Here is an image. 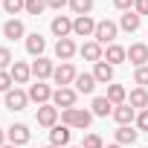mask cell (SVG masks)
I'll return each mask as SVG.
<instances>
[{"label":"cell","mask_w":148,"mask_h":148,"mask_svg":"<svg viewBox=\"0 0 148 148\" xmlns=\"http://www.w3.org/2000/svg\"><path fill=\"white\" fill-rule=\"evenodd\" d=\"M90 122H93V113L90 110H84V108H70V110H61V125H67V128H90Z\"/></svg>","instance_id":"obj_1"},{"label":"cell","mask_w":148,"mask_h":148,"mask_svg":"<svg viewBox=\"0 0 148 148\" xmlns=\"http://www.w3.org/2000/svg\"><path fill=\"white\" fill-rule=\"evenodd\" d=\"M113 38H116V23H113V21H99V23H96V35H93V41L110 47Z\"/></svg>","instance_id":"obj_2"},{"label":"cell","mask_w":148,"mask_h":148,"mask_svg":"<svg viewBox=\"0 0 148 148\" xmlns=\"http://www.w3.org/2000/svg\"><path fill=\"white\" fill-rule=\"evenodd\" d=\"M52 105L61 108V110L76 108V90H73V87H58V90L52 93Z\"/></svg>","instance_id":"obj_3"},{"label":"cell","mask_w":148,"mask_h":148,"mask_svg":"<svg viewBox=\"0 0 148 148\" xmlns=\"http://www.w3.org/2000/svg\"><path fill=\"white\" fill-rule=\"evenodd\" d=\"M76 67H73L70 61H61V67H55V73H52V79H55V84H61V87H67V84H73L76 82Z\"/></svg>","instance_id":"obj_4"},{"label":"cell","mask_w":148,"mask_h":148,"mask_svg":"<svg viewBox=\"0 0 148 148\" xmlns=\"http://www.w3.org/2000/svg\"><path fill=\"white\" fill-rule=\"evenodd\" d=\"M73 32H76L79 38H93L96 35V21L90 15H82V18L73 21Z\"/></svg>","instance_id":"obj_5"},{"label":"cell","mask_w":148,"mask_h":148,"mask_svg":"<svg viewBox=\"0 0 148 148\" xmlns=\"http://www.w3.org/2000/svg\"><path fill=\"white\" fill-rule=\"evenodd\" d=\"M49 99H52V90H49V84H44V82H35V84L29 87V102H35L38 108H41V105H49Z\"/></svg>","instance_id":"obj_6"},{"label":"cell","mask_w":148,"mask_h":148,"mask_svg":"<svg viewBox=\"0 0 148 148\" xmlns=\"http://www.w3.org/2000/svg\"><path fill=\"white\" fill-rule=\"evenodd\" d=\"M38 125L55 128V125H58V108H55V105H41V108H38Z\"/></svg>","instance_id":"obj_7"},{"label":"cell","mask_w":148,"mask_h":148,"mask_svg":"<svg viewBox=\"0 0 148 148\" xmlns=\"http://www.w3.org/2000/svg\"><path fill=\"white\" fill-rule=\"evenodd\" d=\"M26 105H29V93H23V90H18V87L6 93V108H9V110H23Z\"/></svg>","instance_id":"obj_8"},{"label":"cell","mask_w":148,"mask_h":148,"mask_svg":"<svg viewBox=\"0 0 148 148\" xmlns=\"http://www.w3.org/2000/svg\"><path fill=\"white\" fill-rule=\"evenodd\" d=\"M6 136H9V142H12V145H26L32 134H29V128H26L23 122H18V125H12V128L6 131Z\"/></svg>","instance_id":"obj_9"},{"label":"cell","mask_w":148,"mask_h":148,"mask_svg":"<svg viewBox=\"0 0 148 148\" xmlns=\"http://www.w3.org/2000/svg\"><path fill=\"white\" fill-rule=\"evenodd\" d=\"M52 73H55V67H52V61L49 58H38V61H32V76L38 79V82H44V79H49L52 76Z\"/></svg>","instance_id":"obj_10"},{"label":"cell","mask_w":148,"mask_h":148,"mask_svg":"<svg viewBox=\"0 0 148 148\" xmlns=\"http://www.w3.org/2000/svg\"><path fill=\"white\" fill-rule=\"evenodd\" d=\"M70 32H73V21L67 18V15H58V18H52V35L61 41V38H70Z\"/></svg>","instance_id":"obj_11"},{"label":"cell","mask_w":148,"mask_h":148,"mask_svg":"<svg viewBox=\"0 0 148 148\" xmlns=\"http://www.w3.org/2000/svg\"><path fill=\"white\" fill-rule=\"evenodd\" d=\"M79 52H82V58H87V61H93V64H99V61L105 58V52H102V44H96V41H84Z\"/></svg>","instance_id":"obj_12"},{"label":"cell","mask_w":148,"mask_h":148,"mask_svg":"<svg viewBox=\"0 0 148 148\" xmlns=\"http://www.w3.org/2000/svg\"><path fill=\"white\" fill-rule=\"evenodd\" d=\"M102 61H108L110 67H116V64L128 61V49H125V47H119V44H110V47L105 49V58H102Z\"/></svg>","instance_id":"obj_13"},{"label":"cell","mask_w":148,"mask_h":148,"mask_svg":"<svg viewBox=\"0 0 148 148\" xmlns=\"http://www.w3.org/2000/svg\"><path fill=\"white\" fill-rule=\"evenodd\" d=\"M9 73H12V82H15V84H26L29 76H32V67L23 64V61H15V64L9 67Z\"/></svg>","instance_id":"obj_14"},{"label":"cell","mask_w":148,"mask_h":148,"mask_svg":"<svg viewBox=\"0 0 148 148\" xmlns=\"http://www.w3.org/2000/svg\"><path fill=\"white\" fill-rule=\"evenodd\" d=\"M128 61L136 64V67H145V61H148V47H145V44H131V47H128Z\"/></svg>","instance_id":"obj_15"},{"label":"cell","mask_w":148,"mask_h":148,"mask_svg":"<svg viewBox=\"0 0 148 148\" xmlns=\"http://www.w3.org/2000/svg\"><path fill=\"white\" fill-rule=\"evenodd\" d=\"M73 84H76V93H93L99 82L93 79V73H79V76H76V82H73Z\"/></svg>","instance_id":"obj_16"},{"label":"cell","mask_w":148,"mask_h":148,"mask_svg":"<svg viewBox=\"0 0 148 148\" xmlns=\"http://www.w3.org/2000/svg\"><path fill=\"white\" fill-rule=\"evenodd\" d=\"M113 119H116L119 125H131V122L136 119V110H134L128 102H125V105H116V108H113Z\"/></svg>","instance_id":"obj_17"},{"label":"cell","mask_w":148,"mask_h":148,"mask_svg":"<svg viewBox=\"0 0 148 148\" xmlns=\"http://www.w3.org/2000/svg\"><path fill=\"white\" fill-rule=\"evenodd\" d=\"M93 79H96L99 84H110V82H113V67H110L108 61H99V64L93 67Z\"/></svg>","instance_id":"obj_18"},{"label":"cell","mask_w":148,"mask_h":148,"mask_svg":"<svg viewBox=\"0 0 148 148\" xmlns=\"http://www.w3.org/2000/svg\"><path fill=\"white\" fill-rule=\"evenodd\" d=\"M44 49H47V41H44L38 32L26 35V52H29V55H38V58H41V55H44Z\"/></svg>","instance_id":"obj_19"},{"label":"cell","mask_w":148,"mask_h":148,"mask_svg":"<svg viewBox=\"0 0 148 148\" xmlns=\"http://www.w3.org/2000/svg\"><path fill=\"white\" fill-rule=\"evenodd\" d=\"M49 145H70V128L67 125H55L52 131H49Z\"/></svg>","instance_id":"obj_20"},{"label":"cell","mask_w":148,"mask_h":148,"mask_svg":"<svg viewBox=\"0 0 148 148\" xmlns=\"http://www.w3.org/2000/svg\"><path fill=\"white\" fill-rule=\"evenodd\" d=\"M55 55H58L61 61H70L73 55H76V44H73V38H61V41L55 44Z\"/></svg>","instance_id":"obj_21"},{"label":"cell","mask_w":148,"mask_h":148,"mask_svg":"<svg viewBox=\"0 0 148 148\" xmlns=\"http://www.w3.org/2000/svg\"><path fill=\"white\" fill-rule=\"evenodd\" d=\"M3 35H6L9 41H18V38H23V35H26V29H23V23H21L18 18H12V21H6Z\"/></svg>","instance_id":"obj_22"},{"label":"cell","mask_w":148,"mask_h":148,"mask_svg":"<svg viewBox=\"0 0 148 148\" xmlns=\"http://www.w3.org/2000/svg\"><path fill=\"white\" fill-rule=\"evenodd\" d=\"M93 113L96 116H113V102L108 96H96L93 99Z\"/></svg>","instance_id":"obj_23"},{"label":"cell","mask_w":148,"mask_h":148,"mask_svg":"<svg viewBox=\"0 0 148 148\" xmlns=\"http://www.w3.org/2000/svg\"><path fill=\"white\" fill-rule=\"evenodd\" d=\"M136 136H139V131H134L131 125H119V131H116V142L119 145H134Z\"/></svg>","instance_id":"obj_24"},{"label":"cell","mask_w":148,"mask_h":148,"mask_svg":"<svg viewBox=\"0 0 148 148\" xmlns=\"http://www.w3.org/2000/svg\"><path fill=\"white\" fill-rule=\"evenodd\" d=\"M128 105H131L134 110H136V108H142V110H145V108H148V90H145V87H136V90H131V96H128Z\"/></svg>","instance_id":"obj_25"},{"label":"cell","mask_w":148,"mask_h":148,"mask_svg":"<svg viewBox=\"0 0 148 148\" xmlns=\"http://www.w3.org/2000/svg\"><path fill=\"white\" fill-rule=\"evenodd\" d=\"M108 99H110L113 108H116V105H125V102H128V93H125L122 84H113V82H110V84H108Z\"/></svg>","instance_id":"obj_26"},{"label":"cell","mask_w":148,"mask_h":148,"mask_svg":"<svg viewBox=\"0 0 148 148\" xmlns=\"http://www.w3.org/2000/svg\"><path fill=\"white\" fill-rule=\"evenodd\" d=\"M139 21H142V18H139L136 12H125L122 21H119V26H122L125 32H136V29H139Z\"/></svg>","instance_id":"obj_27"},{"label":"cell","mask_w":148,"mask_h":148,"mask_svg":"<svg viewBox=\"0 0 148 148\" xmlns=\"http://www.w3.org/2000/svg\"><path fill=\"white\" fill-rule=\"evenodd\" d=\"M70 9L76 12L79 18H82V15H90V9H93V0H70Z\"/></svg>","instance_id":"obj_28"},{"label":"cell","mask_w":148,"mask_h":148,"mask_svg":"<svg viewBox=\"0 0 148 148\" xmlns=\"http://www.w3.org/2000/svg\"><path fill=\"white\" fill-rule=\"evenodd\" d=\"M3 9H6L9 15H18V12L26 9V0H3Z\"/></svg>","instance_id":"obj_29"},{"label":"cell","mask_w":148,"mask_h":148,"mask_svg":"<svg viewBox=\"0 0 148 148\" xmlns=\"http://www.w3.org/2000/svg\"><path fill=\"white\" fill-rule=\"evenodd\" d=\"M82 148H105V142H102V136H99V134H87V136H84V142H82Z\"/></svg>","instance_id":"obj_30"},{"label":"cell","mask_w":148,"mask_h":148,"mask_svg":"<svg viewBox=\"0 0 148 148\" xmlns=\"http://www.w3.org/2000/svg\"><path fill=\"white\" fill-rule=\"evenodd\" d=\"M47 9V0H26V12L29 15H41Z\"/></svg>","instance_id":"obj_31"},{"label":"cell","mask_w":148,"mask_h":148,"mask_svg":"<svg viewBox=\"0 0 148 148\" xmlns=\"http://www.w3.org/2000/svg\"><path fill=\"white\" fill-rule=\"evenodd\" d=\"M12 64H15V58H12L9 47H0V70H6V67H12Z\"/></svg>","instance_id":"obj_32"},{"label":"cell","mask_w":148,"mask_h":148,"mask_svg":"<svg viewBox=\"0 0 148 148\" xmlns=\"http://www.w3.org/2000/svg\"><path fill=\"white\" fill-rule=\"evenodd\" d=\"M12 73H6V70H0V90H3V93H9L12 90Z\"/></svg>","instance_id":"obj_33"},{"label":"cell","mask_w":148,"mask_h":148,"mask_svg":"<svg viewBox=\"0 0 148 148\" xmlns=\"http://www.w3.org/2000/svg\"><path fill=\"white\" fill-rule=\"evenodd\" d=\"M134 82H136L139 87H145V84H148V67H136V73H134Z\"/></svg>","instance_id":"obj_34"},{"label":"cell","mask_w":148,"mask_h":148,"mask_svg":"<svg viewBox=\"0 0 148 148\" xmlns=\"http://www.w3.org/2000/svg\"><path fill=\"white\" fill-rule=\"evenodd\" d=\"M136 128H139V131H148V108L136 113Z\"/></svg>","instance_id":"obj_35"},{"label":"cell","mask_w":148,"mask_h":148,"mask_svg":"<svg viewBox=\"0 0 148 148\" xmlns=\"http://www.w3.org/2000/svg\"><path fill=\"white\" fill-rule=\"evenodd\" d=\"M134 12L142 18V15H148V0H134Z\"/></svg>","instance_id":"obj_36"},{"label":"cell","mask_w":148,"mask_h":148,"mask_svg":"<svg viewBox=\"0 0 148 148\" xmlns=\"http://www.w3.org/2000/svg\"><path fill=\"white\" fill-rule=\"evenodd\" d=\"M113 6H116V9H122V12H131L134 0H113Z\"/></svg>","instance_id":"obj_37"},{"label":"cell","mask_w":148,"mask_h":148,"mask_svg":"<svg viewBox=\"0 0 148 148\" xmlns=\"http://www.w3.org/2000/svg\"><path fill=\"white\" fill-rule=\"evenodd\" d=\"M67 3H70V0H47L49 9H61V6H67Z\"/></svg>","instance_id":"obj_38"},{"label":"cell","mask_w":148,"mask_h":148,"mask_svg":"<svg viewBox=\"0 0 148 148\" xmlns=\"http://www.w3.org/2000/svg\"><path fill=\"white\" fill-rule=\"evenodd\" d=\"M3 145H6V131L0 128V148H3Z\"/></svg>","instance_id":"obj_39"},{"label":"cell","mask_w":148,"mask_h":148,"mask_svg":"<svg viewBox=\"0 0 148 148\" xmlns=\"http://www.w3.org/2000/svg\"><path fill=\"white\" fill-rule=\"evenodd\" d=\"M3 148H21V145H12V142H9V145H3Z\"/></svg>","instance_id":"obj_40"},{"label":"cell","mask_w":148,"mask_h":148,"mask_svg":"<svg viewBox=\"0 0 148 148\" xmlns=\"http://www.w3.org/2000/svg\"><path fill=\"white\" fill-rule=\"evenodd\" d=\"M108 148H122V145H119V142H116V145H108Z\"/></svg>","instance_id":"obj_41"},{"label":"cell","mask_w":148,"mask_h":148,"mask_svg":"<svg viewBox=\"0 0 148 148\" xmlns=\"http://www.w3.org/2000/svg\"><path fill=\"white\" fill-rule=\"evenodd\" d=\"M47 148H58V145H47Z\"/></svg>","instance_id":"obj_42"},{"label":"cell","mask_w":148,"mask_h":148,"mask_svg":"<svg viewBox=\"0 0 148 148\" xmlns=\"http://www.w3.org/2000/svg\"><path fill=\"white\" fill-rule=\"evenodd\" d=\"M70 148H76V145H70Z\"/></svg>","instance_id":"obj_43"},{"label":"cell","mask_w":148,"mask_h":148,"mask_svg":"<svg viewBox=\"0 0 148 148\" xmlns=\"http://www.w3.org/2000/svg\"><path fill=\"white\" fill-rule=\"evenodd\" d=\"M0 3H3V0H0Z\"/></svg>","instance_id":"obj_44"}]
</instances>
